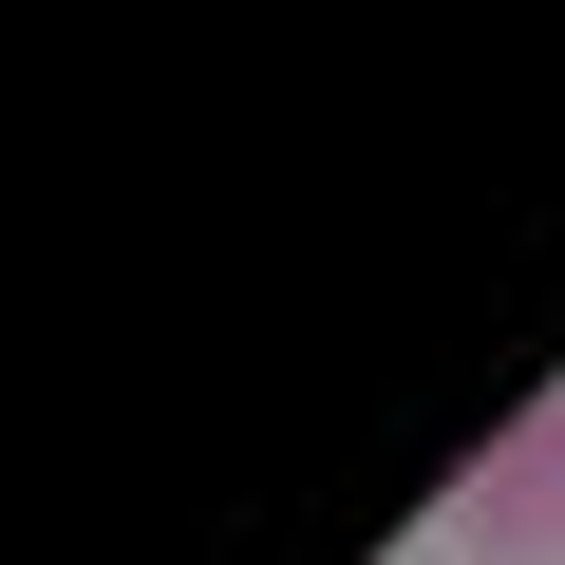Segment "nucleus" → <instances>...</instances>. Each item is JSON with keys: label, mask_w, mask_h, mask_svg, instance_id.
<instances>
[{"label": "nucleus", "mask_w": 565, "mask_h": 565, "mask_svg": "<svg viewBox=\"0 0 565 565\" xmlns=\"http://www.w3.org/2000/svg\"><path fill=\"white\" fill-rule=\"evenodd\" d=\"M452 565H565V396L509 415V434L471 452V490H452Z\"/></svg>", "instance_id": "nucleus-1"}]
</instances>
